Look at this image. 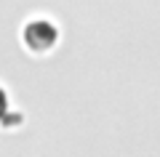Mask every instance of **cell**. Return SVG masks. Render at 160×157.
<instances>
[{"label": "cell", "instance_id": "1", "mask_svg": "<svg viewBox=\"0 0 160 157\" xmlns=\"http://www.w3.org/2000/svg\"><path fill=\"white\" fill-rule=\"evenodd\" d=\"M59 40H62V29H59V24L51 22V19L38 16V19H29L22 27V43H24V48H27L29 53H35V56L51 53L59 45Z\"/></svg>", "mask_w": 160, "mask_h": 157}, {"label": "cell", "instance_id": "2", "mask_svg": "<svg viewBox=\"0 0 160 157\" xmlns=\"http://www.w3.org/2000/svg\"><path fill=\"white\" fill-rule=\"evenodd\" d=\"M11 112V101H8V93L6 88H0V123L6 120V115Z\"/></svg>", "mask_w": 160, "mask_h": 157}]
</instances>
